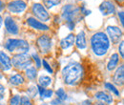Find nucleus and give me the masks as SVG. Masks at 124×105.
Listing matches in <instances>:
<instances>
[{"instance_id":"33","label":"nucleus","mask_w":124,"mask_h":105,"mask_svg":"<svg viewBox=\"0 0 124 105\" xmlns=\"http://www.w3.org/2000/svg\"><path fill=\"white\" fill-rule=\"evenodd\" d=\"M5 97V88L2 84H0V100H2Z\"/></svg>"},{"instance_id":"12","label":"nucleus","mask_w":124,"mask_h":105,"mask_svg":"<svg viewBox=\"0 0 124 105\" xmlns=\"http://www.w3.org/2000/svg\"><path fill=\"white\" fill-rule=\"evenodd\" d=\"M0 68L3 71H9L12 68V60L3 51H0Z\"/></svg>"},{"instance_id":"6","label":"nucleus","mask_w":124,"mask_h":105,"mask_svg":"<svg viewBox=\"0 0 124 105\" xmlns=\"http://www.w3.org/2000/svg\"><path fill=\"white\" fill-rule=\"evenodd\" d=\"M31 13L36 18L44 22H46L50 19V14L48 13L46 8L40 3H34L31 6Z\"/></svg>"},{"instance_id":"32","label":"nucleus","mask_w":124,"mask_h":105,"mask_svg":"<svg viewBox=\"0 0 124 105\" xmlns=\"http://www.w3.org/2000/svg\"><path fill=\"white\" fill-rule=\"evenodd\" d=\"M118 51H119V54L121 56V57H124V42L123 41H120V44L118 47Z\"/></svg>"},{"instance_id":"11","label":"nucleus","mask_w":124,"mask_h":105,"mask_svg":"<svg viewBox=\"0 0 124 105\" xmlns=\"http://www.w3.org/2000/svg\"><path fill=\"white\" fill-rule=\"evenodd\" d=\"M5 28L6 31L11 34H17L19 32V29L16 22L11 16L5 17Z\"/></svg>"},{"instance_id":"34","label":"nucleus","mask_w":124,"mask_h":105,"mask_svg":"<svg viewBox=\"0 0 124 105\" xmlns=\"http://www.w3.org/2000/svg\"><path fill=\"white\" fill-rule=\"evenodd\" d=\"M66 25L70 31H73L76 27V23H74V22H68V23H66Z\"/></svg>"},{"instance_id":"41","label":"nucleus","mask_w":124,"mask_h":105,"mask_svg":"<svg viewBox=\"0 0 124 105\" xmlns=\"http://www.w3.org/2000/svg\"><path fill=\"white\" fill-rule=\"evenodd\" d=\"M94 105H105V104H104V103H102V102H101V103H96V104H94Z\"/></svg>"},{"instance_id":"4","label":"nucleus","mask_w":124,"mask_h":105,"mask_svg":"<svg viewBox=\"0 0 124 105\" xmlns=\"http://www.w3.org/2000/svg\"><path fill=\"white\" fill-rule=\"evenodd\" d=\"M5 48L11 53L19 52V54H23L29 51L30 46L26 40L17 39V38H9L5 43Z\"/></svg>"},{"instance_id":"43","label":"nucleus","mask_w":124,"mask_h":105,"mask_svg":"<svg viewBox=\"0 0 124 105\" xmlns=\"http://www.w3.org/2000/svg\"><path fill=\"white\" fill-rule=\"evenodd\" d=\"M0 78H2V75H1V73H0Z\"/></svg>"},{"instance_id":"5","label":"nucleus","mask_w":124,"mask_h":105,"mask_svg":"<svg viewBox=\"0 0 124 105\" xmlns=\"http://www.w3.org/2000/svg\"><path fill=\"white\" fill-rule=\"evenodd\" d=\"M31 62H32L31 57L27 53L17 54L13 57L12 66H14L18 70H24V69H27L29 66H31Z\"/></svg>"},{"instance_id":"40","label":"nucleus","mask_w":124,"mask_h":105,"mask_svg":"<svg viewBox=\"0 0 124 105\" xmlns=\"http://www.w3.org/2000/svg\"><path fill=\"white\" fill-rule=\"evenodd\" d=\"M116 2L119 3V4H122L123 3V0H116Z\"/></svg>"},{"instance_id":"39","label":"nucleus","mask_w":124,"mask_h":105,"mask_svg":"<svg viewBox=\"0 0 124 105\" xmlns=\"http://www.w3.org/2000/svg\"><path fill=\"white\" fill-rule=\"evenodd\" d=\"M2 23H3V18H2V16L0 15V28H1V26H2Z\"/></svg>"},{"instance_id":"27","label":"nucleus","mask_w":124,"mask_h":105,"mask_svg":"<svg viewBox=\"0 0 124 105\" xmlns=\"http://www.w3.org/2000/svg\"><path fill=\"white\" fill-rule=\"evenodd\" d=\"M37 87H35V86H31L30 87L28 91H27V93H28V96L29 97H34L35 96H36V94H37Z\"/></svg>"},{"instance_id":"37","label":"nucleus","mask_w":124,"mask_h":105,"mask_svg":"<svg viewBox=\"0 0 124 105\" xmlns=\"http://www.w3.org/2000/svg\"><path fill=\"white\" fill-rule=\"evenodd\" d=\"M4 7H5V5H4V3L0 0V12L1 11H3V9H4Z\"/></svg>"},{"instance_id":"22","label":"nucleus","mask_w":124,"mask_h":105,"mask_svg":"<svg viewBox=\"0 0 124 105\" xmlns=\"http://www.w3.org/2000/svg\"><path fill=\"white\" fill-rule=\"evenodd\" d=\"M43 1V6L47 9H51L56 5H59L61 3V0H42Z\"/></svg>"},{"instance_id":"29","label":"nucleus","mask_w":124,"mask_h":105,"mask_svg":"<svg viewBox=\"0 0 124 105\" xmlns=\"http://www.w3.org/2000/svg\"><path fill=\"white\" fill-rule=\"evenodd\" d=\"M79 10H80V13H81V15H84V16L91 15V13H92L90 10H87V9H86V6H85V5H83L81 8H79Z\"/></svg>"},{"instance_id":"23","label":"nucleus","mask_w":124,"mask_h":105,"mask_svg":"<svg viewBox=\"0 0 124 105\" xmlns=\"http://www.w3.org/2000/svg\"><path fill=\"white\" fill-rule=\"evenodd\" d=\"M26 75L28 76V78H30L31 80L35 79L36 75H37V72H36V69L34 67H30V68H27L26 70Z\"/></svg>"},{"instance_id":"20","label":"nucleus","mask_w":124,"mask_h":105,"mask_svg":"<svg viewBox=\"0 0 124 105\" xmlns=\"http://www.w3.org/2000/svg\"><path fill=\"white\" fill-rule=\"evenodd\" d=\"M37 91L39 92V95H40V97H41L42 99L43 98H49V97H51L53 96V94H54L53 90H51V89L46 90V89H44L41 86H37Z\"/></svg>"},{"instance_id":"10","label":"nucleus","mask_w":124,"mask_h":105,"mask_svg":"<svg viewBox=\"0 0 124 105\" xmlns=\"http://www.w3.org/2000/svg\"><path fill=\"white\" fill-rule=\"evenodd\" d=\"M99 11L102 14V15L107 16L110 15H114L116 13V7L114 5V3L110 0H105L103 1L100 6H99Z\"/></svg>"},{"instance_id":"3","label":"nucleus","mask_w":124,"mask_h":105,"mask_svg":"<svg viewBox=\"0 0 124 105\" xmlns=\"http://www.w3.org/2000/svg\"><path fill=\"white\" fill-rule=\"evenodd\" d=\"M61 16L66 21V23H68V22L76 23V21H79L80 19H82V15L80 13L79 8L76 5H73V4L65 5L62 8Z\"/></svg>"},{"instance_id":"25","label":"nucleus","mask_w":124,"mask_h":105,"mask_svg":"<svg viewBox=\"0 0 124 105\" xmlns=\"http://www.w3.org/2000/svg\"><path fill=\"white\" fill-rule=\"evenodd\" d=\"M56 96H57V98L60 99L62 102L67 99V95H66V93L64 92V90L62 88H60V89H58V90L56 91Z\"/></svg>"},{"instance_id":"28","label":"nucleus","mask_w":124,"mask_h":105,"mask_svg":"<svg viewBox=\"0 0 124 105\" xmlns=\"http://www.w3.org/2000/svg\"><path fill=\"white\" fill-rule=\"evenodd\" d=\"M31 57H32L33 60H34L36 67H37V68H40V67H41V59H40L39 56H38L36 53H33V54L31 55Z\"/></svg>"},{"instance_id":"24","label":"nucleus","mask_w":124,"mask_h":105,"mask_svg":"<svg viewBox=\"0 0 124 105\" xmlns=\"http://www.w3.org/2000/svg\"><path fill=\"white\" fill-rule=\"evenodd\" d=\"M104 86H105V88H106L107 90L111 91V92H113V93H114L116 96H119V91L117 90V89H116V87H115V86H114L112 83L106 82Z\"/></svg>"},{"instance_id":"15","label":"nucleus","mask_w":124,"mask_h":105,"mask_svg":"<svg viewBox=\"0 0 124 105\" xmlns=\"http://www.w3.org/2000/svg\"><path fill=\"white\" fill-rule=\"evenodd\" d=\"M76 39V45L78 49L80 50H83L87 47V43H86V36H85V32L83 31L79 32L78 34L77 35V37L75 38Z\"/></svg>"},{"instance_id":"16","label":"nucleus","mask_w":124,"mask_h":105,"mask_svg":"<svg viewBox=\"0 0 124 105\" xmlns=\"http://www.w3.org/2000/svg\"><path fill=\"white\" fill-rule=\"evenodd\" d=\"M75 38H76L75 35H74L73 33H70V34H68L66 37H64L63 39H61L60 45H61L62 49L66 50V49L70 48L71 46L74 45V43H75Z\"/></svg>"},{"instance_id":"14","label":"nucleus","mask_w":124,"mask_h":105,"mask_svg":"<svg viewBox=\"0 0 124 105\" xmlns=\"http://www.w3.org/2000/svg\"><path fill=\"white\" fill-rule=\"evenodd\" d=\"M114 82H115L116 85H119V86L123 85V82H124V66L123 65L119 66V67L116 69V73H115V75H114Z\"/></svg>"},{"instance_id":"13","label":"nucleus","mask_w":124,"mask_h":105,"mask_svg":"<svg viewBox=\"0 0 124 105\" xmlns=\"http://www.w3.org/2000/svg\"><path fill=\"white\" fill-rule=\"evenodd\" d=\"M27 23H28V25H29L30 27L35 29V30L49 31V29H50L49 26H47L46 24H44V23H42V22L36 20V19L33 18V17H29V18L27 19Z\"/></svg>"},{"instance_id":"42","label":"nucleus","mask_w":124,"mask_h":105,"mask_svg":"<svg viewBox=\"0 0 124 105\" xmlns=\"http://www.w3.org/2000/svg\"><path fill=\"white\" fill-rule=\"evenodd\" d=\"M0 105H5L4 103H2V102H0Z\"/></svg>"},{"instance_id":"8","label":"nucleus","mask_w":124,"mask_h":105,"mask_svg":"<svg viewBox=\"0 0 124 105\" xmlns=\"http://www.w3.org/2000/svg\"><path fill=\"white\" fill-rule=\"evenodd\" d=\"M106 31L110 39L114 44L119 43L120 39L122 38V31L116 26H108Z\"/></svg>"},{"instance_id":"1","label":"nucleus","mask_w":124,"mask_h":105,"mask_svg":"<svg viewBox=\"0 0 124 105\" xmlns=\"http://www.w3.org/2000/svg\"><path fill=\"white\" fill-rule=\"evenodd\" d=\"M83 68L78 62H70L62 70V77L66 84L75 85L81 78Z\"/></svg>"},{"instance_id":"44","label":"nucleus","mask_w":124,"mask_h":105,"mask_svg":"<svg viewBox=\"0 0 124 105\" xmlns=\"http://www.w3.org/2000/svg\"><path fill=\"white\" fill-rule=\"evenodd\" d=\"M41 105H47V104H46V103H42Z\"/></svg>"},{"instance_id":"2","label":"nucleus","mask_w":124,"mask_h":105,"mask_svg":"<svg viewBox=\"0 0 124 105\" xmlns=\"http://www.w3.org/2000/svg\"><path fill=\"white\" fill-rule=\"evenodd\" d=\"M91 47L94 55L98 57L104 56L110 48V40L108 35L102 32H95L91 38Z\"/></svg>"},{"instance_id":"21","label":"nucleus","mask_w":124,"mask_h":105,"mask_svg":"<svg viewBox=\"0 0 124 105\" xmlns=\"http://www.w3.org/2000/svg\"><path fill=\"white\" fill-rule=\"evenodd\" d=\"M38 82H39V86H41L43 88L48 87L52 83V78L50 76H47V75H41L38 79Z\"/></svg>"},{"instance_id":"31","label":"nucleus","mask_w":124,"mask_h":105,"mask_svg":"<svg viewBox=\"0 0 124 105\" xmlns=\"http://www.w3.org/2000/svg\"><path fill=\"white\" fill-rule=\"evenodd\" d=\"M21 105H31V102L28 97H21Z\"/></svg>"},{"instance_id":"38","label":"nucleus","mask_w":124,"mask_h":105,"mask_svg":"<svg viewBox=\"0 0 124 105\" xmlns=\"http://www.w3.org/2000/svg\"><path fill=\"white\" fill-rule=\"evenodd\" d=\"M90 104H91L90 100H85V101H83V102H82V104L81 105H90Z\"/></svg>"},{"instance_id":"9","label":"nucleus","mask_w":124,"mask_h":105,"mask_svg":"<svg viewBox=\"0 0 124 105\" xmlns=\"http://www.w3.org/2000/svg\"><path fill=\"white\" fill-rule=\"evenodd\" d=\"M27 8V4L23 0H14L8 4V10L14 14H20Z\"/></svg>"},{"instance_id":"19","label":"nucleus","mask_w":124,"mask_h":105,"mask_svg":"<svg viewBox=\"0 0 124 105\" xmlns=\"http://www.w3.org/2000/svg\"><path fill=\"white\" fill-rule=\"evenodd\" d=\"M10 82L11 84L15 85V86H18V85H21L24 83V77L20 74H17V75H15L13 76H11L10 78Z\"/></svg>"},{"instance_id":"26","label":"nucleus","mask_w":124,"mask_h":105,"mask_svg":"<svg viewBox=\"0 0 124 105\" xmlns=\"http://www.w3.org/2000/svg\"><path fill=\"white\" fill-rule=\"evenodd\" d=\"M10 105H21V97L20 96H14L10 99Z\"/></svg>"},{"instance_id":"7","label":"nucleus","mask_w":124,"mask_h":105,"mask_svg":"<svg viewBox=\"0 0 124 105\" xmlns=\"http://www.w3.org/2000/svg\"><path fill=\"white\" fill-rule=\"evenodd\" d=\"M36 44H37V47H38L39 51L42 54L49 53L51 51V49H52V46H53L52 39L48 35H41V36H39L37 41H36Z\"/></svg>"},{"instance_id":"30","label":"nucleus","mask_w":124,"mask_h":105,"mask_svg":"<svg viewBox=\"0 0 124 105\" xmlns=\"http://www.w3.org/2000/svg\"><path fill=\"white\" fill-rule=\"evenodd\" d=\"M41 64H43V66H44V68L47 70V72H49L50 74H53V69L51 68V66L49 65V63L47 62L46 60H41Z\"/></svg>"},{"instance_id":"18","label":"nucleus","mask_w":124,"mask_h":105,"mask_svg":"<svg viewBox=\"0 0 124 105\" xmlns=\"http://www.w3.org/2000/svg\"><path fill=\"white\" fill-rule=\"evenodd\" d=\"M119 61V56L117 54H114L111 56L110 60H109L108 64H107V69L108 71H113L114 69H116V67L117 66Z\"/></svg>"},{"instance_id":"35","label":"nucleus","mask_w":124,"mask_h":105,"mask_svg":"<svg viewBox=\"0 0 124 105\" xmlns=\"http://www.w3.org/2000/svg\"><path fill=\"white\" fill-rule=\"evenodd\" d=\"M123 15H124L123 12H119V13H118V18H119V20H120V22H121V25H122V26H123V24H124Z\"/></svg>"},{"instance_id":"17","label":"nucleus","mask_w":124,"mask_h":105,"mask_svg":"<svg viewBox=\"0 0 124 105\" xmlns=\"http://www.w3.org/2000/svg\"><path fill=\"white\" fill-rule=\"evenodd\" d=\"M95 98L104 102V103H107V104H112L113 103V97L112 96H110L108 94H106L105 92H97L95 94Z\"/></svg>"},{"instance_id":"36","label":"nucleus","mask_w":124,"mask_h":105,"mask_svg":"<svg viewBox=\"0 0 124 105\" xmlns=\"http://www.w3.org/2000/svg\"><path fill=\"white\" fill-rule=\"evenodd\" d=\"M52 104H54V105L62 104V101L60 100V99H58V98H55V99H54V100L52 101Z\"/></svg>"}]
</instances>
